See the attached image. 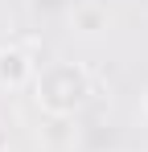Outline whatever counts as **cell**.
Masks as SVG:
<instances>
[{"label":"cell","instance_id":"obj_2","mask_svg":"<svg viewBox=\"0 0 148 152\" xmlns=\"http://www.w3.org/2000/svg\"><path fill=\"white\" fill-rule=\"evenodd\" d=\"M0 78H4V82H21V78H25V58L17 50L0 53Z\"/></svg>","mask_w":148,"mask_h":152},{"label":"cell","instance_id":"obj_1","mask_svg":"<svg viewBox=\"0 0 148 152\" xmlns=\"http://www.w3.org/2000/svg\"><path fill=\"white\" fill-rule=\"evenodd\" d=\"M37 95H41V103H45L49 111H74L78 103L86 99V78L78 74L74 66L58 62V66H49L45 74H41Z\"/></svg>","mask_w":148,"mask_h":152}]
</instances>
